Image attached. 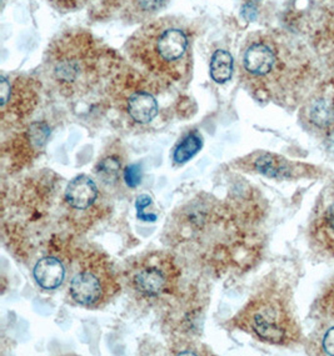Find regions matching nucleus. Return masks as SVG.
Returning a JSON list of instances; mask_svg holds the SVG:
<instances>
[{"label": "nucleus", "instance_id": "6", "mask_svg": "<svg viewBox=\"0 0 334 356\" xmlns=\"http://www.w3.org/2000/svg\"><path fill=\"white\" fill-rule=\"evenodd\" d=\"M180 275L175 259L169 252L155 250L130 265L125 279L134 294L147 300H157L177 291Z\"/></svg>", "mask_w": 334, "mask_h": 356}, {"label": "nucleus", "instance_id": "16", "mask_svg": "<svg viewBox=\"0 0 334 356\" xmlns=\"http://www.w3.org/2000/svg\"><path fill=\"white\" fill-rule=\"evenodd\" d=\"M203 147V138L198 131L188 133L177 147L174 149L173 160L175 164H184L192 159L196 154Z\"/></svg>", "mask_w": 334, "mask_h": 356}, {"label": "nucleus", "instance_id": "11", "mask_svg": "<svg viewBox=\"0 0 334 356\" xmlns=\"http://www.w3.org/2000/svg\"><path fill=\"white\" fill-rule=\"evenodd\" d=\"M237 164L248 172H258L268 178L279 180L310 177L313 172H317L315 166L308 165L305 163L292 161L277 154L267 152L250 154L239 160Z\"/></svg>", "mask_w": 334, "mask_h": 356}, {"label": "nucleus", "instance_id": "18", "mask_svg": "<svg viewBox=\"0 0 334 356\" xmlns=\"http://www.w3.org/2000/svg\"><path fill=\"white\" fill-rule=\"evenodd\" d=\"M316 314L323 321H334V277L317 300Z\"/></svg>", "mask_w": 334, "mask_h": 356}, {"label": "nucleus", "instance_id": "8", "mask_svg": "<svg viewBox=\"0 0 334 356\" xmlns=\"http://www.w3.org/2000/svg\"><path fill=\"white\" fill-rule=\"evenodd\" d=\"M39 103V83L19 75L3 74L0 78V113L3 127L23 123Z\"/></svg>", "mask_w": 334, "mask_h": 356}, {"label": "nucleus", "instance_id": "13", "mask_svg": "<svg viewBox=\"0 0 334 356\" xmlns=\"http://www.w3.org/2000/svg\"><path fill=\"white\" fill-rule=\"evenodd\" d=\"M100 199V189L93 179L78 175L69 183L64 191V203L73 213H87Z\"/></svg>", "mask_w": 334, "mask_h": 356}, {"label": "nucleus", "instance_id": "17", "mask_svg": "<svg viewBox=\"0 0 334 356\" xmlns=\"http://www.w3.org/2000/svg\"><path fill=\"white\" fill-rule=\"evenodd\" d=\"M123 169V160L117 153H108L104 158H102L95 168V172L100 178L103 179L106 183H114L118 180L120 172Z\"/></svg>", "mask_w": 334, "mask_h": 356}, {"label": "nucleus", "instance_id": "14", "mask_svg": "<svg viewBox=\"0 0 334 356\" xmlns=\"http://www.w3.org/2000/svg\"><path fill=\"white\" fill-rule=\"evenodd\" d=\"M33 275L38 285L44 290L59 288L65 277V268L61 260L54 257H45L38 261Z\"/></svg>", "mask_w": 334, "mask_h": 356}, {"label": "nucleus", "instance_id": "4", "mask_svg": "<svg viewBox=\"0 0 334 356\" xmlns=\"http://www.w3.org/2000/svg\"><path fill=\"white\" fill-rule=\"evenodd\" d=\"M239 64L243 79L255 92L277 95L283 90L285 65L276 39L263 34L249 38Z\"/></svg>", "mask_w": 334, "mask_h": 356}, {"label": "nucleus", "instance_id": "3", "mask_svg": "<svg viewBox=\"0 0 334 356\" xmlns=\"http://www.w3.org/2000/svg\"><path fill=\"white\" fill-rule=\"evenodd\" d=\"M232 323L267 344L291 346L302 340L291 289L277 280L263 284Z\"/></svg>", "mask_w": 334, "mask_h": 356}, {"label": "nucleus", "instance_id": "2", "mask_svg": "<svg viewBox=\"0 0 334 356\" xmlns=\"http://www.w3.org/2000/svg\"><path fill=\"white\" fill-rule=\"evenodd\" d=\"M192 31L180 19L161 18L143 25L127 43L136 68L161 86L186 78L192 59Z\"/></svg>", "mask_w": 334, "mask_h": 356}, {"label": "nucleus", "instance_id": "1", "mask_svg": "<svg viewBox=\"0 0 334 356\" xmlns=\"http://www.w3.org/2000/svg\"><path fill=\"white\" fill-rule=\"evenodd\" d=\"M120 60L100 39L86 31H69L54 39L45 54V68L59 92L84 97L116 73Z\"/></svg>", "mask_w": 334, "mask_h": 356}, {"label": "nucleus", "instance_id": "12", "mask_svg": "<svg viewBox=\"0 0 334 356\" xmlns=\"http://www.w3.org/2000/svg\"><path fill=\"white\" fill-rule=\"evenodd\" d=\"M305 119L317 134L334 139V84L323 86L305 106Z\"/></svg>", "mask_w": 334, "mask_h": 356}, {"label": "nucleus", "instance_id": "20", "mask_svg": "<svg viewBox=\"0 0 334 356\" xmlns=\"http://www.w3.org/2000/svg\"><path fill=\"white\" fill-rule=\"evenodd\" d=\"M123 179L129 188H136L142 181V166L132 164L124 169Z\"/></svg>", "mask_w": 334, "mask_h": 356}, {"label": "nucleus", "instance_id": "9", "mask_svg": "<svg viewBox=\"0 0 334 356\" xmlns=\"http://www.w3.org/2000/svg\"><path fill=\"white\" fill-rule=\"evenodd\" d=\"M310 248L322 258L334 260V181L322 189L310 216Z\"/></svg>", "mask_w": 334, "mask_h": 356}, {"label": "nucleus", "instance_id": "15", "mask_svg": "<svg viewBox=\"0 0 334 356\" xmlns=\"http://www.w3.org/2000/svg\"><path fill=\"white\" fill-rule=\"evenodd\" d=\"M233 56L224 49H218L213 53L211 59V76L218 84H224L233 75Z\"/></svg>", "mask_w": 334, "mask_h": 356}, {"label": "nucleus", "instance_id": "23", "mask_svg": "<svg viewBox=\"0 0 334 356\" xmlns=\"http://www.w3.org/2000/svg\"><path fill=\"white\" fill-rule=\"evenodd\" d=\"M246 1H247L248 4H253V3L258 1V0H246Z\"/></svg>", "mask_w": 334, "mask_h": 356}, {"label": "nucleus", "instance_id": "5", "mask_svg": "<svg viewBox=\"0 0 334 356\" xmlns=\"http://www.w3.org/2000/svg\"><path fill=\"white\" fill-rule=\"evenodd\" d=\"M69 295L75 304L98 309L111 300L120 285L109 260L100 252H84L78 260V269L69 282Z\"/></svg>", "mask_w": 334, "mask_h": 356}, {"label": "nucleus", "instance_id": "21", "mask_svg": "<svg viewBox=\"0 0 334 356\" xmlns=\"http://www.w3.org/2000/svg\"><path fill=\"white\" fill-rule=\"evenodd\" d=\"M164 0H134L138 9L143 12H157Z\"/></svg>", "mask_w": 334, "mask_h": 356}, {"label": "nucleus", "instance_id": "19", "mask_svg": "<svg viewBox=\"0 0 334 356\" xmlns=\"http://www.w3.org/2000/svg\"><path fill=\"white\" fill-rule=\"evenodd\" d=\"M331 325L323 332L319 338V350L324 355H334V321H323Z\"/></svg>", "mask_w": 334, "mask_h": 356}, {"label": "nucleus", "instance_id": "22", "mask_svg": "<svg viewBox=\"0 0 334 356\" xmlns=\"http://www.w3.org/2000/svg\"><path fill=\"white\" fill-rule=\"evenodd\" d=\"M152 204V197H148V195H141V197H138V200H136V210H138V215L142 214L144 213V209Z\"/></svg>", "mask_w": 334, "mask_h": 356}, {"label": "nucleus", "instance_id": "7", "mask_svg": "<svg viewBox=\"0 0 334 356\" xmlns=\"http://www.w3.org/2000/svg\"><path fill=\"white\" fill-rule=\"evenodd\" d=\"M136 70L118 73L114 76L113 90L125 114L138 124H148L158 115V103L150 90L154 81Z\"/></svg>", "mask_w": 334, "mask_h": 356}, {"label": "nucleus", "instance_id": "10", "mask_svg": "<svg viewBox=\"0 0 334 356\" xmlns=\"http://www.w3.org/2000/svg\"><path fill=\"white\" fill-rule=\"evenodd\" d=\"M49 136L48 124L33 122L4 144L3 153L9 159L13 170H20L37 159L47 145Z\"/></svg>", "mask_w": 334, "mask_h": 356}]
</instances>
